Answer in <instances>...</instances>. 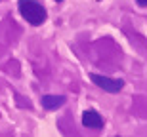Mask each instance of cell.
I'll return each instance as SVG.
<instances>
[{
	"label": "cell",
	"instance_id": "cell-1",
	"mask_svg": "<svg viewBox=\"0 0 147 137\" xmlns=\"http://www.w3.org/2000/svg\"><path fill=\"white\" fill-rule=\"evenodd\" d=\"M17 8H19V13H21L23 19L27 23H31V25H34V27L42 25L48 19L46 8L40 2H36V0H19L17 2Z\"/></svg>",
	"mask_w": 147,
	"mask_h": 137
},
{
	"label": "cell",
	"instance_id": "cell-4",
	"mask_svg": "<svg viewBox=\"0 0 147 137\" xmlns=\"http://www.w3.org/2000/svg\"><path fill=\"white\" fill-rule=\"evenodd\" d=\"M40 103H42V107L46 110H54L57 107H61V105H65V97L63 95H44L40 99Z\"/></svg>",
	"mask_w": 147,
	"mask_h": 137
},
{
	"label": "cell",
	"instance_id": "cell-2",
	"mask_svg": "<svg viewBox=\"0 0 147 137\" xmlns=\"http://www.w3.org/2000/svg\"><path fill=\"white\" fill-rule=\"evenodd\" d=\"M90 80L107 93H119L124 88V80H120V78H111V76H103V74H90Z\"/></svg>",
	"mask_w": 147,
	"mask_h": 137
},
{
	"label": "cell",
	"instance_id": "cell-6",
	"mask_svg": "<svg viewBox=\"0 0 147 137\" xmlns=\"http://www.w3.org/2000/svg\"><path fill=\"white\" fill-rule=\"evenodd\" d=\"M55 2H63V0H55Z\"/></svg>",
	"mask_w": 147,
	"mask_h": 137
},
{
	"label": "cell",
	"instance_id": "cell-5",
	"mask_svg": "<svg viewBox=\"0 0 147 137\" xmlns=\"http://www.w3.org/2000/svg\"><path fill=\"white\" fill-rule=\"evenodd\" d=\"M140 6H143V8H147V0H136Z\"/></svg>",
	"mask_w": 147,
	"mask_h": 137
},
{
	"label": "cell",
	"instance_id": "cell-3",
	"mask_svg": "<svg viewBox=\"0 0 147 137\" xmlns=\"http://www.w3.org/2000/svg\"><path fill=\"white\" fill-rule=\"evenodd\" d=\"M82 126L84 128H92V130H101L103 128V116L98 110L88 109L82 112Z\"/></svg>",
	"mask_w": 147,
	"mask_h": 137
}]
</instances>
